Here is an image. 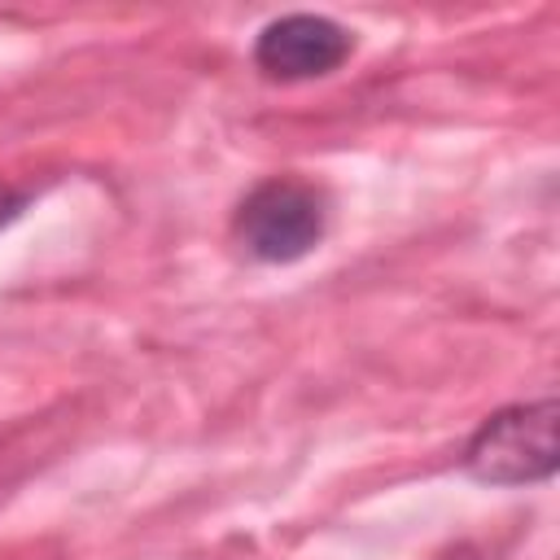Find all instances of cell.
<instances>
[{"mask_svg":"<svg viewBox=\"0 0 560 560\" xmlns=\"http://www.w3.org/2000/svg\"><path fill=\"white\" fill-rule=\"evenodd\" d=\"M556 398L494 411L468 442L464 464L486 486H525L556 472Z\"/></svg>","mask_w":560,"mask_h":560,"instance_id":"obj_1","label":"cell"},{"mask_svg":"<svg viewBox=\"0 0 560 560\" xmlns=\"http://www.w3.org/2000/svg\"><path fill=\"white\" fill-rule=\"evenodd\" d=\"M236 236L258 262H298L324 236V197L298 179H267L241 201Z\"/></svg>","mask_w":560,"mask_h":560,"instance_id":"obj_2","label":"cell"},{"mask_svg":"<svg viewBox=\"0 0 560 560\" xmlns=\"http://www.w3.org/2000/svg\"><path fill=\"white\" fill-rule=\"evenodd\" d=\"M354 39L346 26H337L332 18H315V13H289L271 26H262L258 44H254V61L267 79L280 83H298V79H319L332 74L346 57H350Z\"/></svg>","mask_w":560,"mask_h":560,"instance_id":"obj_3","label":"cell"},{"mask_svg":"<svg viewBox=\"0 0 560 560\" xmlns=\"http://www.w3.org/2000/svg\"><path fill=\"white\" fill-rule=\"evenodd\" d=\"M22 210V192H13L9 184H0V228Z\"/></svg>","mask_w":560,"mask_h":560,"instance_id":"obj_4","label":"cell"},{"mask_svg":"<svg viewBox=\"0 0 560 560\" xmlns=\"http://www.w3.org/2000/svg\"><path fill=\"white\" fill-rule=\"evenodd\" d=\"M438 560H481L472 547H455V551H446V556H438Z\"/></svg>","mask_w":560,"mask_h":560,"instance_id":"obj_5","label":"cell"}]
</instances>
